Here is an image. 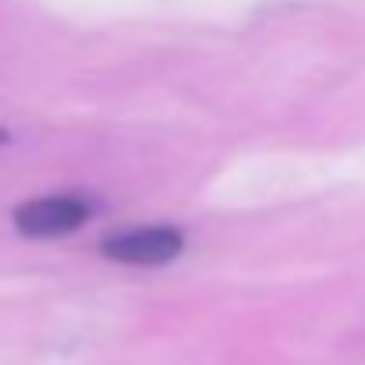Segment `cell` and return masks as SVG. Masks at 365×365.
<instances>
[{
	"label": "cell",
	"instance_id": "obj_1",
	"mask_svg": "<svg viewBox=\"0 0 365 365\" xmlns=\"http://www.w3.org/2000/svg\"><path fill=\"white\" fill-rule=\"evenodd\" d=\"M89 220V202L78 195H46L14 210V227L29 238H61Z\"/></svg>",
	"mask_w": 365,
	"mask_h": 365
},
{
	"label": "cell",
	"instance_id": "obj_2",
	"mask_svg": "<svg viewBox=\"0 0 365 365\" xmlns=\"http://www.w3.org/2000/svg\"><path fill=\"white\" fill-rule=\"evenodd\" d=\"M181 248H185V238L174 227H138V231H124L118 238L103 242V255L124 266H160L181 255Z\"/></svg>",
	"mask_w": 365,
	"mask_h": 365
}]
</instances>
